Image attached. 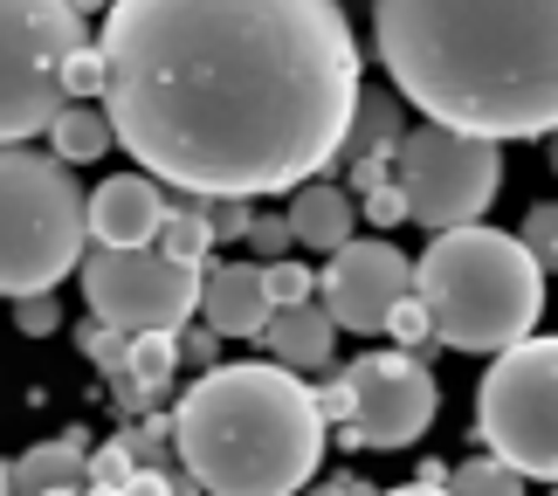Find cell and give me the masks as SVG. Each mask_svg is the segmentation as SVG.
<instances>
[{
  "label": "cell",
  "instance_id": "obj_1",
  "mask_svg": "<svg viewBox=\"0 0 558 496\" xmlns=\"http://www.w3.org/2000/svg\"><path fill=\"white\" fill-rule=\"evenodd\" d=\"M104 118L153 186L255 201L325 180L366 90L331 0H118Z\"/></svg>",
  "mask_w": 558,
  "mask_h": 496
},
{
  "label": "cell",
  "instance_id": "obj_2",
  "mask_svg": "<svg viewBox=\"0 0 558 496\" xmlns=\"http://www.w3.org/2000/svg\"><path fill=\"white\" fill-rule=\"evenodd\" d=\"M373 28L393 90L427 124L483 145L558 132V0H386Z\"/></svg>",
  "mask_w": 558,
  "mask_h": 496
},
{
  "label": "cell",
  "instance_id": "obj_3",
  "mask_svg": "<svg viewBox=\"0 0 558 496\" xmlns=\"http://www.w3.org/2000/svg\"><path fill=\"white\" fill-rule=\"evenodd\" d=\"M180 476L207 496H304L325 462V414L311 379L269 359L214 365L173 407Z\"/></svg>",
  "mask_w": 558,
  "mask_h": 496
},
{
  "label": "cell",
  "instance_id": "obj_4",
  "mask_svg": "<svg viewBox=\"0 0 558 496\" xmlns=\"http://www.w3.org/2000/svg\"><path fill=\"white\" fill-rule=\"evenodd\" d=\"M414 304L427 311V338L448 352H510L538 338L545 276L504 228H456L435 234L414 263Z\"/></svg>",
  "mask_w": 558,
  "mask_h": 496
},
{
  "label": "cell",
  "instance_id": "obj_5",
  "mask_svg": "<svg viewBox=\"0 0 558 496\" xmlns=\"http://www.w3.org/2000/svg\"><path fill=\"white\" fill-rule=\"evenodd\" d=\"M83 186L56 153L8 145L0 153V297H56L83 269Z\"/></svg>",
  "mask_w": 558,
  "mask_h": 496
},
{
  "label": "cell",
  "instance_id": "obj_6",
  "mask_svg": "<svg viewBox=\"0 0 558 496\" xmlns=\"http://www.w3.org/2000/svg\"><path fill=\"white\" fill-rule=\"evenodd\" d=\"M476 435L524 483L558 489V338H524L497 352L476 386Z\"/></svg>",
  "mask_w": 558,
  "mask_h": 496
},
{
  "label": "cell",
  "instance_id": "obj_7",
  "mask_svg": "<svg viewBox=\"0 0 558 496\" xmlns=\"http://www.w3.org/2000/svg\"><path fill=\"white\" fill-rule=\"evenodd\" d=\"M83 8L0 0V153L28 145L62 111V56L83 49Z\"/></svg>",
  "mask_w": 558,
  "mask_h": 496
},
{
  "label": "cell",
  "instance_id": "obj_8",
  "mask_svg": "<svg viewBox=\"0 0 558 496\" xmlns=\"http://www.w3.org/2000/svg\"><path fill=\"white\" fill-rule=\"evenodd\" d=\"M497 186H504V145L441 132V124L407 132L400 153H393V193H400L407 221H421L427 234L483 228Z\"/></svg>",
  "mask_w": 558,
  "mask_h": 496
},
{
  "label": "cell",
  "instance_id": "obj_9",
  "mask_svg": "<svg viewBox=\"0 0 558 496\" xmlns=\"http://www.w3.org/2000/svg\"><path fill=\"white\" fill-rule=\"evenodd\" d=\"M76 276H83V304L118 338H173L201 311V269L166 263L159 249H132V255L83 249Z\"/></svg>",
  "mask_w": 558,
  "mask_h": 496
},
{
  "label": "cell",
  "instance_id": "obj_10",
  "mask_svg": "<svg viewBox=\"0 0 558 496\" xmlns=\"http://www.w3.org/2000/svg\"><path fill=\"white\" fill-rule=\"evenodd\" d=\"M345 394H352V421L338 427L352 448H414L427 427H435V407H441V386L421 359L407 352H366L352 359L345 373Z\"/></svg>",
  "mask_w": 558,
  "mask_h": 496
},
{
  "label": "cell",
  "instance_id": "obj_11",
  "mask_svg": "<svg viewBox=\"0 0 558 496\" xmlns=\"http://www.w3.org/2000/svg\"><path fill=\"white\" fill-rule=\"evenodd\" d=\"M317 297H325V317L338 331L373 338V331H386V317L414 297V263H407L386 234H373V242H345L331 255V269L317 276Z\"/></svg>",
  "mask_w": 558,
  "mask_h": 496
},
{
  "label": "cell",
  "instance_id": "obj_12",
  "mask_svg": "<svg viewBox=\"0 0 558 496\" xmlns=\"http://www.w3.org/2000/svg\"><path fill=\"white\" fill-rule=\"evenodd\" d=\"M159 221H166V186H153L145 172H111L97 193H83V234H90V249H111V255L153 249Z\"/></svg>",
  "mask_w": 558,
  "mask_h": 496
},
{
  "label": "cell",
  "instance_id": "obj_13",
  "mask_svg": "<svg viewBox=\"0 0 558 496\" xmlns=\"http://www.w3.org/2000/svg\"><path fill=\"white\" fill-rule=\"evenodd\" d=\"M201 325L214 338H263L269 331V297L255 263H214L201 269Z\"/></svg>",
  "mask_w": 558,
  "mask_h": 496
},
{
  "label": "cell",
  "instance_id": "obj_14",
  "mask_svg": "<svg viewBox=\"0 0 558 496\" xmlns=\"http://www.w3.org/2000/svg\"><path fill=\"white\" fill-rule=\"evenodd\" d=\"M400 138H407V124H400V97H386V90H359L352 104V124H345V138H338V159L331 166H393L400 153Z\"/></svg>",
  "mask_w": 558,
  "mask_h": 496
},
{
  "label": "cell",
  "instance_id": "obj_15",
  "mask_svg": "<svg viewBox=\"0 0 558 496\" xmlns=\"http://www.w3.org/2000/svg\"><path fill=\"white\" fill-rule=\"evenodd\" d=\"M290 242H304V249H325L338 255L352 242V221H359V201L338 180H311V186H296V201H290Z\"/></svg>",
  "mask_w": 558,
  "mask_h": 496
},
{
  "label": "cell",
  "instance_id": "obj_16",
  "mask_svg": "<svg viewBox=\"0 0 558 496\" xmlns=\"http://www.w3.org/2000/svg\"><path fill=\"white\" fill-rule=\"evenodd\" d=\"M269 365H283V373H325L331 365V344H338V325L325 317V304H296V311H276L269 317Z\"/></svg>",
  "mask_w": 558,
  "mask_h": 496
},
{
  "label": "cell",
  "instance_id": "obj_17",
  "mask_svg": "<svg viewBox=\"0 0 558 496\" xmlns=\"http://www.w3.org/2000/svg\"><path fill=\"white\" fill-rule=\"evenodd\" d=\"M83 469H90V441L62 435V441H35L28 456L8 462V489L14 496H49V489H83Z\"/></svg>",
  "mask_w": 558,
  "mask_h": 496
},
{
  "label": "cell",
  "instance_id": "obj_18",
  "mask_svg": "<svg viewBox=\"0 0 558 496\" xmlns=\"http://www.w3.org/2000/svg\"><path fill=\"white\" fill-rule=\"evenodd\" d=\"M41 138L56 145L62 166H83V159H97V153H111V145H118V138H111V118H104L97 104H62L56 124H49Z\"/></svg>",
  "mask_w": 558,
  "mask_h": 496
},
{
  "label": "cell",
  "instance_id": "obj_19",
  "mask_svg": "<svg viewBox=\"0 0 558 496\" xmlns=\"http://www.w3.org/2000/svg\"><path fill=\"white\" fill-rule=\"evenodd\" d=\"M180 338V331H173ZM173 338H132V352H124V379L138 386V400L153 407L166 400V386L180 379V352H173Z\"/></svg>",
  "mask_w": 558,
  "mask_h": 496
},
{
  "label": "cell",
  "instance_id": "obj_20",
  "mask_svg": "<svg viewBox=\"0 0 558 496\" xmlns=\"http://www.w3.org/2000/svg\"><path fill=\"white\" fill-rule=\"evenodd\" d=\"M166 263H186V269H207V221L193 207H166V221H159V242H153Z\"/></svg>",
  "mask_w": 558,
  "mask_h": 496
},
{
  "label": "cell",
  "instance_id": "obj_21",
  "mask_svg": "<svg viewBox=\"0 0 558 496\" xmlns=\"http://www.w3.org/2000/svg\"><path fill=\"white\" fill-rule=\"evenodd\" d=\"M448 496H524V476L518 469H504L497 456H476V462H462V469H448Z\"/></svg>",
  "mask_w": 558,
  "mask_h": 496
},
{
  "label": "cell",
  "instance_id": "obj_22",
  "mask_svg": "<svg viewBox=\"0 0 558 496\" xmlns=\"http://www.w3.org/2000/svg\"><path fill=\"white\" fill-rule=\"evenodd\" d=\"M104 49H97V35L83 41V49H70L62 56V104H90V97H104Z\"/></svg>",
  "mask_w": 558,
  "mask_h": 496
},
{
  "label": "cell",
  "instance_id": "obj_23",
  "mask_svg": "<svg viewBox=\"0 0 558 496\" xmlns=\"http://www.w3.org/2000/svg\"><path fill=\"white\" fill-rule=\"evenodd\" d=\"M518 242H524L531 263H538V276H558V201H538V207L524 214V234H518Z\"/></svg>",
  "mask_w": 558,
  "mask_h": 496
},
{
  "label": "cell",
  "instance_id": "obj_24",
  "mask_svg": "<svg viewBox=\"0 0 558 496\" xmlns=\"http://www.w3.org/2000/svg\"><path fill=\"white\" fill-rule=\"evenodd\" d=\"M263 297H269V317L276 311H296V304H311V297H317V276L304 263H269L263 269Z\"/></svg>",
  "mask_w": 558,
  "mask_h": 496
},
{
  "label": "cell",
  "instance_id": "obj_25",
  "mask_svg": "<svg viewBox=\"0 0 558 496\" xmlns=\"http://www.w3.org/2000/svg\"><path fill=\"white\" fill-rule=\"evenodd\" d=\"M242 242H248V255H255V269H269V263H290V249H296V242H290V221H283V214H255Z\"/></svg>",
  "mask_w": 558,
  "mask_h": 496
},
{
  "label": "cell",
  "instance_id": "obj_26",
  "mask_svg": "<svg viewBox=\"0 0 558 496\" xmlns=\"http://www.w3.org/2000/svg\"><path fill=\"white\" fill-rule=\"evenodd\" d=\"M138 476V462H132V448H124V435H111L104 448H90V469H83V483H97V489H124Z\"/></svg>",
  "mask_w": 558,
  "mask_h": 496
},
{
  "label": "cell",
  "instance_id": "obj_27",
  "mask_svg": "<svg viewBox=\"0 0 558 496\" xmlns=\"http://www.w3.org/2000/svg\"><path fill=\"white\" fill-rule=\"evenodd\" d=\"M193 214L207 221V242H242L248 221H255V207H248V201H201Z\"/></svg>",
  "mask_w": 558,
  "mask_h": 496
},
{
  "label": "cell",
  "instance_id": "obj_28",
  "mask_svg": "<svg viewBox=\"0 0 558 496\" xmlns=\"http://www.w3.org/2000/svg\"><path fill=\"white\" fill-rule=\"evenodd\" d=\"M124 448H132V462H138V469H166V448H173V421L145 414V427H138V435H124Z\"/></svg>",
  "mask_w": 558,
  "mask_h": 496
},
{
  "label": "cell",
  "instance_id": "obj_29",
  "mask_svg": "<svg viewBox=\"0 0 558 496\" xmlns=\"http://www.w3.org/2000/svg\"><path fill=\"white\" fill-rule=\"evenodd\" d=\"M386 331L400 338V352H407V359H421V344H435V338H427V311L414 304V297H407V304L386 317Z\"/></svg>",
  "mask_w": 558,
  "mask_h": 496
},
{
  "label": "cell",
  "instance_id": "obj_30",
  "mask_svg": "<svg viewBox=\"0 0 558 496\" xmlns=\"http://www.w3.org/2000/svg\"><path fill=\"white\" fill-rule=\"evenodd\" d=\"M56 325H62L56 297H21V304H14V331H21V338H49Z\"/></svg>",
  "mask_w": 558,
  "mask_h": 496
},
{
  "label": "cell",
  "instance_id": "obj_31",
  "mask_svg": "<svg viewBox=\"0 0 558 496\" xmlns=\"http://www.w3.org/2000/svg\"><path fill=\"white\" fill-rule=\"evenodd\" d=\"M83 352L104 365V379H118V373H124V352H132V338H118V331L90 325V331H83Z\"/></svg>",
  "mask_w": 558,
  "mask_h": 496
},
{
  "label": "cell",
  "instance_id": "obj_32",
  "mask_svg": "<svg viewBox=\"0 0 558 496\" xmlns=\"http://www.w3.org/2000/svg\"><path fill=\"white\" fill-rule=\"evenodd\" d=\"M173 352H180V365H201V373H214V365H221V338H214L207 325H193V331L173 338Z\"/></svg>",
  "mask_w": 558,
  "mask_h": 496
},
{
  "label": "cell",
  "instance_id": "obj_33",
  "mask_svg": "<svg viewBox=\"0 0 558 496\" xmlns=\"http://www.w3.org/2000/svg\"><path fill=\"white\" fill-rule=\"evenodd\" d=\"M359 214H366L373 228H393V221H407V207H400L393 180H386V186H373V193H359Z\"/></svg>",
  "mask_w": 558,
  "mask_h": 496
},
{
  "label": "cell",
  "instance_id": "obj_34",
  "mask_svg": "<svg viewBox=\"0 0 558 496\" xmlns=\"http://www.w3.org/2000/svg\"><path fill=\"white\" fill-rule=\"evenodd\" d=\"M317 414H325V427L338 421L345 427L352 421V394H345V379H331V386H317Z\"/></svg>",
  "mask_w": 558,
  "mask_h": 496
},
{
  "label": "cell",
  "instance_id": "obj_35",
  "mask_svg": "<svg viewBox=\"0 0 558 496\" xmlns=\"http://www.w3.org/2000/svg\"><path fill=\"white\" fill-rule=\"evenodd\" d=\"M118 496H173V476H166V469H138Z\"/></svg>",
  "mask_w": 558,
  "mask_h": 496
},
{
  "label": "cell",
  "instance_id": "obj_36",
  "mask_svg": "<svg viewBox=\"0 0 558 496\" xmlns=\"http://www.w3.org/2000/svg\"><path fill=\"white\" fill-rule=\"evenodd\" d=\"M311 496H373L366 483H359V476H331L325 489H311Z\"/></svg>",
  "mask_w": 558,
  "mask_h": 496
},
{
  "label": "cell",
  "instance_id": "obj_37",
  "mask_svg": "<svg viewBox=\"0 0 558 496\" xmlns=\"http://www.w3.org/2000/svg\"><path fill=\"white\" fill-rule=\"evenodd\" d=\"M373 496H448V489H427V483H400V489H373Z\"/></svg>",
  "mask_w": 558,
  "mask_h": 496
},
{
  "label": "cell",
  "instance_id": "obj_38",
  "mask_svg": "<svg viewBox=\"0 0 558 496\" xmlns=\"http://www.w3.org/2000/svg\"><path fill=\"white\" fill-rule=\"evenodd\" d=\"M76 496H118V489H97V483H83V489H76Z\"/></svg>",
  "mask_w": 558,
  "mask_h": 496
},
{
  "label": "cell",
  "instance_id": "obj_39",
  "mask_svg": "<svg viewBox=\"0 0 558 496\" xmlns=\"http://www.w3.org/2000/svg\"><path fill=\"white\" fill-rule=\"evenodd\" d=\"M545 159H551V172H558V132H551V145H545Z\"/></svg>",
  "mask_w": 558,
  "mask_h": 496
},
{
  "label": "cell",
  "instance_id": "obj_40",
  "mask_svg": "<svg viewBox=\"0 0 558 496\" xmlns=\"http://www.w3.org/2000/svg\"><path fill=\"white\" fill-rule=\"evenodd\" d=\"M0 496H14V489H8V462H0Z\"/></svg>",
  "mask_w": 558,
  "mask_h": 496
},
{
  "label": "cell",
  "instance_id": "obj_41",
  "mask_svg": "<svg viewBox=\"0 0 558 496\" xmlns=\"http://www.w3.org/2000/svg\"><path fill=\"white\" fill-rule=\"evenodd\" d=\"M49 496H76V489H49Z\"/></svg>",
  "mask_w": 558,
  "mask_h": 496
},
{
  "label": "cell",
  "instance_id": "obj_42",
  "mask_svg": "<svg viewBox=\"0 0 558 496\" xmlns=\"http://www.w3.org/2000/svg\"><path fill=\"white\" fill-rule=\"evenodd\" d=\"M551 496H558V489H551Z\"/></svg>",
  "mask_w": 558,
  "mask_h": 496
}]
</instances>
